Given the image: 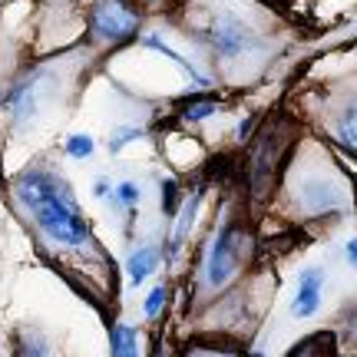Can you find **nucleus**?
<instances>
[{
    "label": "nucleus",
    "instance_id": "20e7f679",
    "mask_svg": "<svg viewBox=\"0 0 357 357\" xmlns=\"http://www.w3.org/2000/svg\"><path fill=\"white\" fill-rule=\"evenodd\" d=\"M294 202L301 205L307 215H324V212H337L344 205V189L334 178H305L294 189Z\"/></svg>",
    "mask_w": 357,
    "mask_h": 357
},
{
    "label": "nucleus",
    "instance_id": "dca6fc26",
    "mask_svg": "<svg viewBox=\"0 0 357 357\" xmlns=\"http://www.w3.org/2000/svg\"><path fill=\"white\" fill-rule=\"evenodd\" d=\"M113 357H139L136 328L132 324H116L113 328Z\"/></svg>",
    "mask_w": 357,
    "mask_h": 357
},
{
    "label": "nucleus",
    "instance_id": "aec40b11",
    "mask_svg": "<svg viewBox=\"0 0 357 357\" xmlns=\"http://www.w3.org/2000/svg\"><path fill=\"white\" fill-rule=\"evenodd\" d=\"M116 195H119V202L123 205H136L139 202V185H136V182H123Z\"/></svg>",
    "mask_w": 357,
    "mask_h": 357
},
{
    "label": "nucleus",
    "instance_id": "f3484780",
    "mask_svg": "<svg viewBox=\"0 0 357 357\" xmlns=\"http://www.w3.org/2000/svg\"><path fill=\"white\" fill-rule=\"evenodd\" d=\"M66 153L73 155V159H86L93 153V139L89 136H70L66 139Z\"/></svg>",
    "mask_w": 357,
    "mask_h": 357
},
{
    "label": "nucleus",
    "instance_id": "0eeeda50",
    "mask_svg": "<svg viewBox=\"0 0 357 357\" xmlns=\"http://www.w3.org/2000/svg\"><path fill=\"white\" fill-rule=\"evenodd\" d=\"M248 30H245L235 17H218V24L212 26V43L218 47V53L225 56H238L242 50H248Z\"/></svg>",
    "mask_w": 357,
    "mask_h": 357
},
{
    "label": "nucleus",
    "instance_id": "f8f14e48",
    "mask_svg": "<svg viewBox=\"0 0 357 357\" xmlns=\"http://www.w3.org/2000/svg\"><path fill=\"white\" fill-rule=\"evenodd\" d=\"M13 354L17 357H53V351H50V341H47L43 334L17 331V337H13Z\"/></svg>",
    "mask_w": 357,
    "mask_h": 357
},
{
    "label": "nucleus",
    "instance_id": "423d86ee",
    "mask_svg": "<svg viewBox=\"0 0 357 357\" xmlns=\"http://www.w3.org/2000/svg\"><path fill=\"white\" fill-rule=\"evenodd\" d=\"M321 281H324V271L321 268H305L301 271V284H298V294H294L291 314L294 318H311L321 305Z\"/></svg>",
    "mask_w": 357,
    "mask_h": 357
},
{
    "label": "nucleus",
    "instance_id": "b1692460",
    "mask_svg": "<svg viewBox=\"0 0 357 357\" xmlns=\"http://www.w3.org/2000/svg\"><path fill=\"white\" fill-rule=\"evenodd\" d=\"M248 129H252V119H245L242 126H238V136H248Z\"/></svg>",
    "mask_w": 357,
    "mask_h": 357
},
{
    "label": "nucleus",
    "instance_id": "f257e3e1",
    "mask_svg": "<svg viewBox=\"0 0 357 357\" xmlns=\"http://www.w3.org/2000/svg\"><path fill=\"white\" fill-rule=\"evenodd\" d=\"M17 199L53 245H63V248L93 245V235H89L86 218L79 212L77 195L70 192V185L60 176H53V172H24L17 178Z\"/></svg>",
    "mask_w": 357,
    "mask_h": 357
},
{
    "label": "nucleus",
    "instance_id": "4468645a",
    "mask_svg": "<svg viewBox=\"0 0 357 357\" xmlns=\"http://www.w3.org/2000/svg\"><path fill=\"white\" fill-rule=\"evenodd\" d=\"M182 357H238V351L231 344H222V341H205V337H199V341H189V344H185Z\"/></svg>",
    "mask_w": 357,
    "mask_h": 357
},
{
    "label": "nucleus",
    "instance_id": "412c9836",
    "mask_svg": "<svg viewBox=\"0 0 357 357\" xmlns=\"http://www.w3.org/2000/svg\"><path fill=\"white\" fill-rule=\"evenodd\" d=\"M215 113V102H199V106H189L185 109V119H205V116Z\"/></svg>",
    "mask_w": 357,
    "mask_h": 357
},
{
    "label": "nucleus",
    "instance_id": "f03ea898",
    "mask_svg": "<svg viewBox=\"0 0 357 357\" xmlns=\"http://www.w3.org/2000/svg\"><path fill=\"white\" fill-rule=\"evenodd\" d=\"M291 142V126L288 123H268L261 132H258V142L252 149V192L255 195H265L275 182V172H278L281 159H284V149Z\"/></svg>",
    "mask_w": 357,
    "mask_h": 357
},
{
    "label": "nucleus",
    "instance_id": "5701e85b",
    "mask_svg": "<svg viewBox=\"0 0 357 357\" xmlns=\"http://www.w3.org/2000/svg\"><path fill=\"white\" fill-rule=\"evenodd\" d=\"M347 261H351V265H357V238H351V242H347Z\"/></svg>",
    "mask_w": 357,
    "mask_h": 357
},
{
    "label": "nucleus",
    "instance_id": "9d476101",
    "mask_svg": "<svg viewBox=\"0 0 357 357\" xmlns=\"http://www.w3.org/2000/svg\"><path fill=\"white\" fill-rule=\"evenodd\" d=\"M199 202H202V192H195L189 202L182 205V215L176 218V225H172V231H169V245H166V261H176L178 248H182V242L189 238V229L192 222H195V212H199Z\"/></svg>",
    "mask_w": 357,
    "mask_h": 357
},
{
    "label": "nucleus",
    "instance_id": "4be33fe9",
    "mask_svg": "<svg viewBox=\"0 0 357 357\" xmlns=\"http://www.w3.org/2000/svg\"><path fill=\"white\" fill-rule=\"evenodd\" d=\"M93 195H96V199L109 195V182H106V178H96V182H93Z\"/></svg>",
    "mask_w": 357,
    "mask_h": 357
},
{
    "label": "nucleus",
    "instance_id": "6e6552de",
    "mask_svg": "<svg viewBox=\"0 0 357 357\" xmlns=\"http://www.w3.org/2000/svg\"><path fill=\"white\" fill-rule=\"evenodd\" d=\"M40 93H43V79L33 77V79H24L20 86L10 93V100H7V106H10V116L17 119V123H26L30 116L37 113L40 106Z\"/></svg>",
    "mask_w": 357,
    "mask_h": 357
},
{
    "label": "nucleus",
    "instance_id": "9b49d317",
    "mask_svg": "<svg viewBox=\"0 0 357 357\" xmlns=\"http://www.w3.org/2000/svg\"><path fill=\"white\" fill-rule=\"evenodd\" d=\"M126 268H129V281H132V284H142V281L159 268V248L146 245L139 252H132V258H126Z\"/></svg>",
    "mask_w": 357,
    "mask_h": 357
},
{
    "label": "nucleus",
    "instance_id": "2eb2a0df",
    "mask_svg": "<svg viewBox=\"0 0 357 357\" xmlns=\"http://www.w3.org/2000/svg\"><path fill=\"white\" fill-rule=\"evenodd\" d=\"M146 47H149V50L166 53V56H169V60H172V63H178V66H182V70H185V73H189V79H192V83H195V86H208V77H202V73H199V70H195V66H192L189 60H185V56H178V53L172 50V47H166V43H162V40H159V37H146Z\"/></svg>",
    "mask_w": 357,
    "mask_h": 357
},
{
    "label": "nucleus",
    "instance_id": "1a4fd4ad",
    "mask_svg": "<svg viewBox=\"0 0 357 357\" xmlns=\"http://www.w3.org/2000/svg\"><path fill=\"white\" fill-rule=\"evenodd\" d=\"M331 136L341 149L357 155V96L347 100L344 106L337 109V116H334V123H331Z\"/></svg>",
    "mask_w": 357,
    "mask_h": 357
},
{
    "label": "nucleus",
    "instance_id": "39448f33",
    "mask_svg": "<svg viewBox=\"0 0 357 357\" xmlns=\"http://www.w3.org/2000/svg\"><path fill=\"white\" fill-rule=\"evenodd\" d=\"M235 265H238V235L235 229H225L215 235V242L208 248V258H205V278L208 284H225V281L235 275Z\"/></svg>",
    "mask_w": 357,
    "mask_h": 357
},
{
    "label": "nucleus",
    "instance_id": "7ed1b4c3",
    "mask_svg": "<svg viewBox=\"0 0 357 357\" xmlns=\"http://www.w3.org/2000/svg\"><path fill=\"white\" fill-rule=\"evenodd\" d=\"M136 26H139V20L123 0H100L93 10V33L106 43H119V40L132 37Z\"/></svg>",
    "mask_w": 357,
    "mask_h": 357
},
{
    "label": "nucleus",
    "instance_id": "ddd939ff",
    "mask_svg": "<svg viewBox=\"0 0 357 357\" xmlns=\"http://www.w3.org/2000/svg\"><path fill=\"white\" fill-rule=\"evenodd\" d=\"M288 357H337V344L331 334H314V337H305L298 347H291Z\"/></svg>",
    "mask_w": 357,
    "mask_h": 357
},
{
    "label": "nucleus",
    "instance_id": "6ab92c4d",
    "mask_svg": "<svg viewBox=\"0 0 357 357\" xmlns=\"http://www.w3.org/2000/svg\"><path fill=\"white\" fill-rule=\"evenodd\" d=\"M136 139H142V129H116L113 139H109V149L119 153V149H123V142H136Z\"/></svg>",
    "mask_w": 357,
    "mask_h": 357
},
{
    "label": "nucleus",
    "instance_id": "a211bd4d",
    "mask_svg": "<svg viewBox=\"0 0 357 357\" xmlns=\"http://www.w3.org/2000/svg\"><path fill=\"white\" fill-rule=\"evenodd\" d=\"M162 305H166V288H162V284H155L153 294L146 298V318H155V314L162 311Z\"/></svg>",
    "mask_w": 357,
    "mask_h": 357
}]
</instances>
